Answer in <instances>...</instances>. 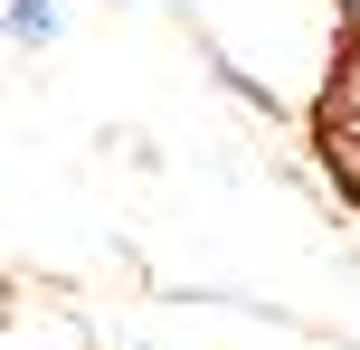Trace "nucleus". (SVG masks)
Returning a JSON list of instances; mask_svg holds the SVG:
<instances>
[{"label": "nucleus", "mask_w": 360, "mask_h": 350, "mask_svg": "<svg viewBox=\"0 0 360 350\" xmlns=\"http://www.w3.org/2000/svg\"><path fill=\"white\" fill-rule=\"evenodd\" d=\"M67 29V0H10V48H48Z\"/></svg>", "instance_id": "1"}, {"label": "nucleus", "mask_w": 360, "mask_h": 350, "mask_svg": "<svg viewBox=\"0 0 360 350\" xmlns=\"http://www.w3.org/2000/svg\"><path fill=\"white\" fill-rule=\"evenodd\" d=\"M323 123L360 133V38H351V57H342V67H332V105H323Z\"/></svg>", "instance_id": "2"}, {"label": "nucleus", "mask_w": 360, "mask_h": 350, "mask_svg": "<svg viewBox=\"0 0 360 350\" xmlns=\"http://www.w3.org/2000/svg\"><path fill=\"white\" fill-rule=\"evenodd\" d=\"M332 10H342V19H351V29H360V0H332Z\"/></svg>", "instance_id": "3"}]
</instances>
